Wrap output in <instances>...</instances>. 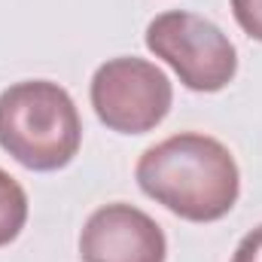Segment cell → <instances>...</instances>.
I'll use <instances>...</instances> for the list:
<instances>
[{
    "label": "cell",
    "mask_w": 262,
    "mask_h": 262,
    "mask_svg": "<svg viewBox=\"0 0 262 262\" xmlns=\"http://www.w3.org/2000/svg\"><path fill=\"white\" fill-rule=\"evenodd\" d=\"M140 189L189 223L223 220L241 192L232 152L207 134L183 131L149 146L134 168Z\"/></svg>",
    "instance_id": "cell-1"
},
{
    "label": "cell",
    "mask_w": 262,
    "mask_h": 262,
    "mask_svg": "<svg viewBox=\"0 0 262 262\" xmlns=\"http://www.w3.org/2000/svg\"><path fill=\"white\" fill-rule=\"evenodd\" d=\"M82 122L58 82L25 79L0 95V146L31 171H58L76 156Z\"/></svg>",
    "instance_id": "cell-2"
},
{
    "label": "cell",
    "mask_w": 262,
    "mask_h": 262,
    "mask_svg": "<svg viewBox=\"0 0 262 262\" xmlns=\"http://www.w3.org/2000/svg\"><path fill=\"white\" fill-rule=\"evenodd\" d=\"M146 49L168 61L180 82L192 92H220L238 73V52L232 40L204 15L171 9L149 21Z\"/></svg>",
    "instance_id": "cell-3"
},
{
    "label": "cell",
    "mask_w": 262,
    "mask_h": 262,
    "mask_svg": "<svg viewBox=\"0 0 262 262\" xmlns=\"http://www.w3.org/2000/svg\"><path fill=\"white\" fill-rule=\"evenodd\" d=\"M174 89L162 67L146 58H110L92 76V107L119 134L152 131L171 110Z\"/></svg>",
    "instance_id": "cell-4"
},
{
    "label": "cell",
    "mask_w": 262,
    "mask_h": 262,
    "mask_svg": "<svg viewBox=\"0 0 262 262\" xmlns=\"http://www.w3.org/2000/svg\"><path fill=\"white\" fill-rule=\"evenodd\" d=\"M168 241L162 226L134 204L98 207L79 232L82 262H165Z\"/></svg>",
    "instance_id": "cell-5"
},
{
    "label": "cell",
    "mask_w": 262,
    "mask_h": 262,
    "mask_svg": "<svg viewBox=\"0 0 262 262\" xmlns=\"http://www.w3.org/2000/svg\"><path fill=\"white\" fill-rule=\"evenodd\" d=\"M28 220V195L15 177L0 168V247L18 238Z\"/></svg>",
    "instance_id": "cell-6"
},
{
    "label": "cell",
    "mask_w": 262,
    "mask_h": 262,
    "mask_svg": "<svg viewBox=\"0 0 262 262\" xmlns=\"http://www.w3.org/2000/svg\"><path fill=\"white\" fill-rule=\"evenodd\" d=\"M232 12L244 34L262 43V0H232Z\"/></svg>",
    "instance_id": "cell-7"
},
{
    "label": "cell",
    "mask_w": 262,
    "mask_h": 262,
    "mask_svg": "<svg viewBox=\"0 0 262 262\" xmlns=\"http://www.w3.org/2000/svg\"><path fill=\"white\" fill-rule=\"evenodd\" d=\"M232 262H262V226H256L253 232H247L241 238V244L235 247Z\"/></svg>",
    "instance_id": "cell-8"
}]
</instances>
